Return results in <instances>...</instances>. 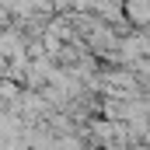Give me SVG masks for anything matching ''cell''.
Listing matches in <instances>:
<instances>
[{
	"label": "cell",
	"mask_w": 150,
	"mask_h": 150,
	"mask_svg": "<svg viewBox=\"0 0 150 150\" xmlns=\"http://www.w3.org/2000/svg\"><path fill=\"white\" fill-rule=\"evenodd\" d=\"M126 11H129L140 25H150V0H126Z\"/></svg>",
	"instance_id": "obj_1"
}]
</instances>
